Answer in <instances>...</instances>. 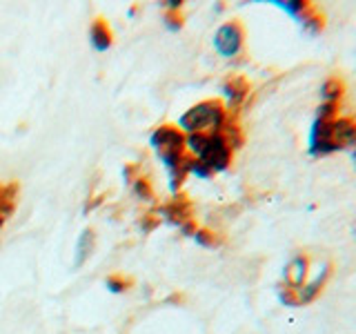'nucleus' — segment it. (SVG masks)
<instances>
[{"mask_svg": "<svg viewBox=\"0 0 356 334\" xmlns=\"http://www.w3.org/2000/svg\"><path fill=\"white\" fill-rule=\"evenodd\" d=\"M92 40L96 49H107L109 47V31L105 29V22H96L92 29Z\"/></svg>", "mask_w": 356, "mask_h": 334, "instance_id": "nucleus-10", "label": "nucleus"}, {"mask_svg": "<svg viewBox=\"0 0 356 334\" xmlns=\"http://www.w3.org/2000/svg\"><path fill=\"white\" fill-rule=\"evenodd\" d=\"M243 38H245V31L238 22H225L214 36V47L218 49L220 56H225V58H232V56H236L243 47Z\"/></svg>", "mask_w": 356, "mask_h": 334, "instance_id": "nucleus-4", "label": "nucleus"}, {"mask_svg": "<svg viewBox=\"0 0 356 334\" xmlns=\"http://www.w3.org/2000/svg\"><path fill=\"white\" fill-rule=\"evenodd\" d=\"M198 161H203L211 172L225 170V167L229 165V161H232V148H229V143L222 138L220 132L209 134L203 152L198 154Z\"/></svg>", "mask_w": 356, "mask_h": 334, "instance_id": "nucleus-3", "label": "nucleus"}, {"mask_svg": "<svg viewBox=\"0 0 356 334\" xmlns=\"http://www.w3.org/2000/svg\"><path fill=\"white\" fill-rule=\"evenodd\" d=\"M330 276H332V263H325L323 265V270L296 292L298 305H305V303H312V301H316V296L323 292V287H325V283L330 281Z\"/></svg>", "mask_w": 356, "mask_h": 334, "instance_id": "nucleus-6", "label": "nucleus"}, {"mask_svg": "<svg viewBox=\"0 0 356 334\" xmlns=\"http://www.w3.org/2000/svg\"><path fill=\"white\" fill-rule=\"evenodd\" d=\"M222 92H225V96L232 100V103H241V100L245 98V94L250 92V85L243 76H234L225 85H222Z\"/></svg>", "mask_w": 356, "mask_h": 334, "instance_id": "nucleus-8", "label": "nucleus"}, {"mask_svg": "<svg viewBox=\"0 0 356 334\" xmlns=\"http://www.w3.org/2000/svg\"><path fill=\"white\" fill-rule=\"evenodd\" d=\"M222 125H225V109L218 100H205V103L192 107L181 118V127L192 134L218 132Z\"/></svg>", "mask_w": 356, "mask_h": 334, "instance_id": "nucleus-2", "label": "nucleus"}, {"mask_svg": "<svg viewBox=\"0 0 356 334\" xmlns=\"http://www.w3.org/2000/svg\"><path fill=\"white\" fill-rule=\"evenodd\" d=\"M312 3H307V0H287V3H278V7H283L285 11H289V14H294V16H303L305 14V9L309 7Z\"/></svg>", "mask_w": 356, "mask_h": 334, "instance_id": "nucleus-11", "label": "nucleus"}, {"mask_svg": "<svg viewBox=\"0 0 356 334\" xmlns=\"http://www.w3.org/2000/svg\"><path fill=\"white\" fill-rule=\"evenodd\" d=\"M300 22H303V27L309 33H321L323 29H325V16H323L314 5H309L305 9V14L300 16Z\"/></svg>", "mask_w": 356, "mask_h": 334, "instance_id": "nucleus-9", "label": "nucleus"}, {"mask_svg": "<svg viewBox=\"0 0 356 334\" xmlns=\"http://www.w3.org/2000/svg\"><path fill=\"white\" fill-rule=\"evenodd\" d=\"M312 154L325 156L337 150H345L356 145V120L348 116H339L334 120H318L312 127Z\"/></svg>", "mask_w": 356, "mask_h": 334, "instance_id": "nucleus-1", "label": "nucleus"}, {"mask_svg": "<svg viewBox=\"0 0 356 334\" xmlns=\"http://www.w3.org/2000/svg\"><path fill=\"white\" fill-rule=\"evenodd\" d=\"M321 94H323V100H325V103H341V98L345 94L343 78H339V76L327 78V81L323 83V87H321Z\"/></svg>", "mask_w": 356, "mask_h": 334, "instance_id": "nucleus-7", "label": "nucleus"}, {"mask_svg": "<svg viewBox=\"0 0 356 334\" xmlns=\"http://www.w3.org/2000/svg\"><path fill=\"white\" fill-rule=\"evenodd\" d=\"M318 120H334L339 118V103H323L318 107Z\"/></svg>", "mask_w": 356, "mask_h": 334, "instance_id": "nucleus-12", "label": "nucleus"}, {"mask_svg": "<svg viewBox=\"0 0 356 334\" xmlns=\"http://www.w3.org/2000/svg\"><path fill=\"white\" fill-rule=\"evenodd\" d=\"M307 270H309V256L307 254H296L292 261L285 265V287L292 289V292H298L300 287L307 281Z\"/></svg>", "mask_w": 356, "mask_h": 334, "instance_id": "nucleus-5", "label": "nucleus"}]
</instances>
